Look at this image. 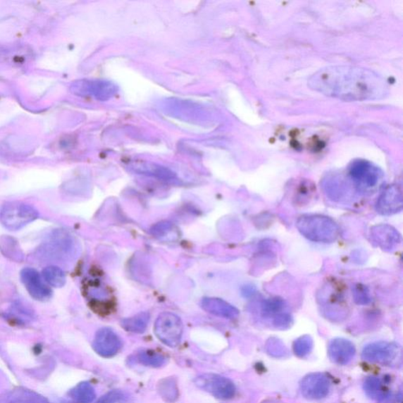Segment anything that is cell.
Returning <instances> with one entry per match:
<instances>
[{
  "label": "cell",
  "instance_id": "25",
  "mask_svg": "<svg viewBox=\"0 0 403 403\" xmlns=\"http://www.w3.org/2000/svg\"><path fill=\"white\" fill-rule=\"evenodd\" d=\"M352 294L354 302L359 305H367L371 302V292L364 285H356Z\"/></svg>",
  "mask_w": 403,
  "mask_h": 403
},
{
  "label": "cell",
  "instance_id": "2",
  "mask_svg": "<svg viewBox=\"0 0 403 403\" xmlns=\"http://www.w3.org/2000/svg\"><path fill=\"white\" fill-rule=\"evenodd\" d=\"M299 232L315 243L331 244L340 236V227L329 217L320 214H305L297 221Z\"/></svg>",
  "mask_w": 403,
  "mask_h": 403
},
{
  "label": "cell",
  "instance_id": "3",
  "mask_svg": "<svg viewBox=\"0 0 403 403\" xmlns=\"http://www.w3.org/2000/svg\"><path fill=\"white\" fill-rule=\"evenodd\" d=\"M38 217L39 213L35 207L22 202H9L0 211V221L11 231L20 230Z\"/></svg>",
  "mask_w": 403,
  "mask_h": 403
},
{
  "label": "cell",
  "instance_id": "27",
  "mask_svg": "<svg viewBox=\"0 0 403 403\" xmlns=\"http://www.w3.org/2000/svg\"><path fill=\"white\" fill-rule=\"evenodd\" d=\"M5 242L8 245L6 246L3 243V242H1V248L2 249H5V248H6V252H4L6 256H11V259L15 260H21L20 257L23 256V254L17 246L16 242L13 241V240L10 237L5 238Z\"/></svg>",
  "mask_w": 403,
  "mask_h": 403
},
{
  "label": "cell",
  "instance_id": "13",
  "mask_svg": "<svg viewBox=\"0 0 403 403\" xmlns=\"http://www.w3.org/2000/svg\"><path fill=\"white\" fill-rule=\"evenodd\" d=\"M355 353L354 345L346 339H335L328 346L329 357L338 365L348 364L354 359Z\"/></svg>",
  "mask_w": 403,
  "mask_h": 403
},
{
  "label": "cell",
  "instance_id": "17",
  "mask_svg": "<svg viewBox=\"0 0 403 403\" xmlns=\"http://www.w3.org/2000/svg\"><path fill=\"white\" fill-rule=\"evenodd\" d=\"M149 314L143 312L133 316L132 318L124 319L122 326L128 332L143 333L149 323Z\"/></svg>",
  "mask_w": 403,
  "mask_h": 403
},
{
  "label": "cell",
  "instance_id": "7",
  "mask_svg": "<svg viewBox=\"0 0 403 403\" xmlns=\"http://www.w3.org/2000/svg\"><path fill=\"white\" fill-rule=\"evenodd\" d=\"M401 347L388 342H376L368 345L362 351V358L377 364H391L400 358Z\"/></svg>",
  "mask_w": 403,
  "mask_h": 403
},
{
  "label": "cell",
  "instance_id": "22",
  "mask_svg": "<svg viewBox=\"0 0 403 403\" xmlns=\"http://www.w3.org/2000/svg\"><path fill=\"white\" fill-rule=\"evenodd\" d=\"M137 359L140 364L146 366L160 367L166 364V358L163 355L151 351L139 353Z\"/></svg>",
  "mask_w": 403,
  "mask_h": 403
},
{
  "label": "cell",
  "instance_id": "14",
  "mask_svg": "<svg viewBox=\"0 0 403 403\" xmlns=\"http://www.w3.org/2000/svg\"><path fill=\"white\" fill-rule=\"evenodd\" d=\"M201 306L208 313L228 319L236 318L240 314L237 308L218 298H204L201 302Z\"/></svg>",
  "mask_w": 403,
  "mask_h": 403
},
{
  "label": "cell",
  "instance_id": "8",
  "mask_svg": "<svg viewBox=\"0 0 403 403\" xmlns=\"http://www.w3.org/2000/svg\"><path fill=\"white\" fill-rule=\"evenodd\" d=\"M331 383L327 376L321 373L309 374L300 383V390L307 399H324L330 390Z\"/></svg>",
  "mask_w": 403,
  "mask_h": 403
},
{
  "label": "cell",
  "instance_id": "10",
  "mask_svg": "<svg viewBox=\"0 0 403 403\" xmlns=\"http://www.w3.org/2000/svg\"><path fill=\"white\" fill-rule=\"evenodd\" d=\"M122 346V340L109 328L99 329L93 342L94 350L104 358L113 357L119 352Z\"/></svg>",
  "mask_w": 403,
  "mask_h": 403
},
{
  "label": "cell",
  "instance_id": "18",
  "mask_svg": "<svg viewBox=\"0 0 403 403\" xmlns=\"http://www.w3.org/2000/svg\"><path fill=\"white\" fill-rule=\"evenodd\" d=\"M261 313L265 317L271 318L273 321L282 314L286 313V304L280 298H271L264 300L261 304Z\"/></svg>",
  "mask_w": 403,
  "mask_h": 403
},
{
  "label": "cell",
  "instance_id": "11",
  "mask_svg": "<svg viewBox=\"0 0 403 403\" xmlns=\"http://www.w3.org/2000/svg\"><path fill=\"white\" fill-rule=\"evenodd\" d=\"M26 290L32 298L45 301L51 297V290L44 284L39 273L32 268H25L20 274Z\"/></svg>",
  "mask_w": 403,
  "mask_h": 403
},
{
  "label": "cell",
  "instance_id": "6",
  "mask_svg": "<svg viewBox=\"0 0 403 403\" xmlns=\"http://www.w3.org/2000/svg\"><path fill=\"white\" fill-rule=\"evenodd\" d=\"M350 175L361 192H372L380 185L382 173L377 167L366 162H359L352 165Z\"/></svg>",
  "mask_w": 403,
  "mask_h": 403
},
{
  "label": "cell",
  "instance_id": "4",
  "mask_svg": "<svg viewBox=\"0 0 403 403\" xmlns=\"http://www.w3.org/2000/svg\"><path fill=\"white\" fill-rule=\"evenodd\" d=\"M154 333L164 345L176 347L182 338V321L176 314L170 312L162 313L159 316L154 325Z\"/></svg>",
  "mask_w": 403,
  "mask_h": 403
},
{
  "label": "cell",
  "instance_id": "9",
  "mask_svg": "<svg viewBox=\"0 0 403 403\" xmlns=\"http://www.w3.org/2000/svg\"><path fill=\"white\" fill-rule=\"evenodd\" d=\"M402 208V192L401 187L397 185L387 187L376 204V211L384 216L400 213Z\"/></svg>",
  "mask_w": 403,
  "mask_h": 403
},
{
  "label": "cell",
  "instance_id": "15",
  "mask_svg": "<svg viewBox=\"0 0 403 403\" xmlns=\"http://www.w3.org/2000/svg\"><path fill=\"white\" fill-rule=\"evenodd\" d=\"M0 403H49V402L35 392L16 389L1 396Z\"/></svg>",
  "mask_w": 403,
  "mask_h": 403
},
{
  "label": "cell",
  "instance_id": "20",
  "mask_svg": "<svg viewBox=\"0 0 403 403\" xmlns=\"http://www.w3.org/2000/svg\"><path fill=\"white\" fill-rule=\"evenodd\" d=\"M43 277L46 283L55 287H63L66 281L65 273L57 266L45 268L43 271Z\"/></svg>",
  "mask_w": 403,
  "mask_h": 403
},
{
  "label": "cell",
  "instance_id": "19",
  "mask_svg": "<svg viewBox=\"0 0 403 403\" xmlns=\"http://www.w3.org/2000/svg\"><path fill=\"white\" fill-rule=\"evenodd\" d=\"M365 392L369 398L375 400H384L388 395V391L379 378H368L364 384Z\"/></svg>",
  "mask_w": 403,
  "mask_h": 403
},
{
  "label": "cell",
  "instance_id": "1",
  "mask_svg": "<svg viewBox=\"0 0 403 403\" xmlns=\"http://www.w3.org/2000/svg\"><path fill=\"white\" fill-rule=\"evenodd\" d=\"M308 86L323 95L344 101H371L386 98V80L372 70L352 66L321 69L308 80Z\"/></svg>",
  "mask_w": 403,
  "mask_h": 403
},
{
  "label": "cell",
  "instance_id": "16",
  "mask_svg": "<svg viewBox=\"0 0 403 403\" xmlns=\"http://www.w3.org/2000/svg\"><path fill=\"white\" fill-rule=\"evenodd\" d=\"M70 397L78 403H92L96 399L95 389L89 382H82L70 392Z\"/></svg>",
  "mask_w": 403,
  "mask_h": 403
},
{
  "label": "cell",
  "instance_id": "24",
  "mask_svg": "<svg viewBox=\"0 0 403 403\" xmlns=\"http://www.w3.org/2000/svg\"><path fill=\"white\" fill-rule=\"evenodd\" d=\"M97 403H132V400L129 393L113 390L104 395Z\"/></svg>",
  "mask_w": 403,
  "mask_h": 403
},
{
  "label": "cell",
  "instance_id": "26",
  "mask_svg": "<svg viewBox=\"0 0 403 403\" xmlns=\"http://www.w3.org/2000/svg\"><path fill=\"white\" fill-rule=\"evenodd\" d=\"M266 351L276 358L285 357L287 354L286 347L280 340L272 338L267 342Z\"/></svg>",
  "mask_w": 403,
  "mask_h": 403
},
{
  "label": "cell",
  "instance_id": "5",
  "mask_svg": "<svg viewBox=\"0 0 403 403\" xmlns=\"http://www.w3.org/2000/svg\"><path fill=\"white\" fill-rule=\"evenodd\" d=\"M194 384L215 398L230 399L236 393V387L230 379L221 377L220 375L206 373L199 376L194 380Z\"/></svg>",
  "mask_w": 403,
  "mask_h": 403
},
{
  "label": "cell",
  "instance_id": "12",
  "mask_svg": "<svg viewBox=\"0 0 403 403\" xmlns=\"http://www.w3.org/2000/svg\"><path fill=\"white\" fill-rule=\"evenodd\" d=\"M373 244L385 252H392L401 244L402 237L395 228L389 225H378L371 228Z\"/></svg>",
  "mask_w": 403,
  "mask_h": 403
},
{
  "label": "cell",
  "instance_id": "21",
  "mask_svg": "<svg viewBox=\"0 0 403 403\" xmlns=\"http://www.w3.org/2000/svg\"><path fill=\"white\" fill-rule=\"evenodd\" d=\"M159 392L162 398L166 402H173L178 398L177 382L173 378H166L161 380L159 385Z\"/></svg>",
  "mask_w": 403,
  "mask_h": 403
},
{
  "label": "cell",
  "instance_id": "23",
  "mask_svg": "<svg viewBox=\"0 0 403 403\" xmlns=\"http://www.w3.org/2000/svg\"><path fill=\"white\" fill-rule=\"evenodd\" d=\"M294 352L300 358H304L310 354L313 348V340L310 335H305L294 342Z\"/></svg>",
  "mask_w": 403,
  "mask_h": 403
}]
</instances>
